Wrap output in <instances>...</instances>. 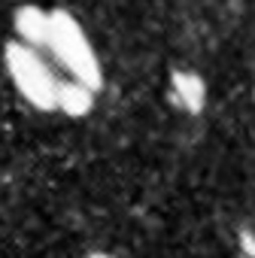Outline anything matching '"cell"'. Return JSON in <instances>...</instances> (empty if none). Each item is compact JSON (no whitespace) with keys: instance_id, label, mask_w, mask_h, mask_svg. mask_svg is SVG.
Instances as JSON below:
<instances>
[{"instance_id":"277c9868","label":"cell","mask_w":255,"mask_h":258,"mask_svg":"<svg viewBox=\"0 0 255 258\" xmlns=\"http://www.w3.org/2000/svg\"><path fill=\"white\" fill-rule=\"evenodd\" d=\"M94 94H97L94 88H88V85H82V82H76V79H64V82L58 85L55 109H61V112H67V115H73V118L88 115L91 106H94Z\"/></svg>"},{"instance_id":"6da1fadb","label":"cell","mask_w":255,"mask_h":258,"mask_svg":"<svg viewBox=\"0 0 255 258\" xmlns=\"http://www.w3.org/2000/svg\"><path fill=\"white\" fill-rule=\"evenodd\" d=\"M67 73L70 79L100 91L103 85V70H100V61H97V52L88 40V34L82 31V25L70 16V13H49V22H46V37H43V46Z\"/></svg>"},{"instance_id":"8992f818","label":"cell","mask_w":255,"mask_h":258,"mask_svg":"<svg viewBox=\"0 0 255 258\" xmlns=\"http://www.w3.org/2000/svg\"><path fill=\"white\" fill-rule=\"evenodd\" d=\"M88 258H115V255H109V252H91Z\"/></svg>"},{"instance_id":"7a4b0ae2","label":"cell","mask_w":255,"mask_h":258,"mask_svg":"<svg viewBox=\"0 0 255 258\" xmlns=\"http://www.w3.org/2000/svg\"><path fill=\"white\" fill-rule=\"evenodd\" d=\"M7 70H10V79L16 82L19 94L31 106H37V109H55L61 79L46 64V58L40 55L37 46L22 43V40L10 43L7 46Z\"/></svg>"},{"instance_id":"3957f363","label":"cell","mask_w":255,"mask_h":258,"mask_svg":"<svg viewBox=\"0 0 255 258\" xmlns=\"http://www.w3.org/2000/svg\"><path fill=\"white\" fill-rule=\"evenodd\" d=\"M170 88H173V97L179 106H185L188 112H201L204 103H207V82L198 76V73H188V70H176L170 76Z\"/></svg>"},{"instance_id":"5b68a950","label":"cell","mask_w":255,"mask_h":258,"mask_svg":"<svg viewBox=\"0 0 255 258\" xmlns=\"http://www.w3.org/2000/svg\"><path fill=\"white\" fill-rule=\"evenodd\" d=\"M240 246H243V252H246L249 258H255V234L240 231Z\"/></svg>"}]
</instances>
